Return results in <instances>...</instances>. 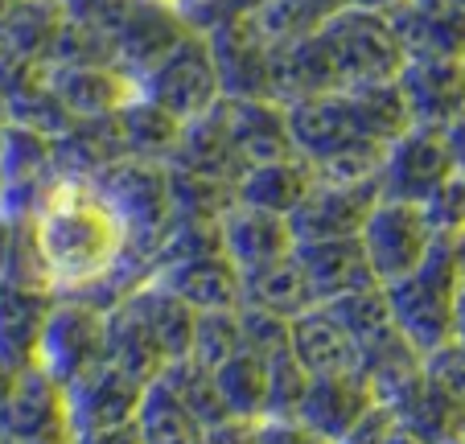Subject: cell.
I'll return each mask as SVG.
<instances>
[{
  "label": "cell",
  "instance_id": "cell-1",
  "mask_svg": "<svg viewBox=\"0 0 465 444\" xmlns=\"http://www.w3.org/2000/svg\"><path fill=\"white\" fill-rule=\"evenodd\" d=\"M29 235L45 284L58 296L87 292L128 260L124 218L99 193V185L79 173H58L29 214Z\"/></svg>",
  "mask_w": 465,
  "mask_h": 444
},
{
  "label": "cell",
  "instance_id": "cell-2",
  "mask_svg": "<svg viewBox=\"0 0 465 444\" xmlns=\"http://www.w3.org/2000/svg\"><path fill=\"white\" fill-rule=\"evenodd\" d=\"M461 280H465V271H461V260H457L453 239L437 235L429 255L408 276L383 284L391 321H395V330L412 341V350L429 354V350L445 346L453 338V309H457Z\"/></svg>",
  "mask_w": 465,
  "mask_h": 444
},
{
  "label": "cell",
  "instance_id": "cell-3",
  "mask_svg": "<svg viewBox=\"0 0 465 444\" xmlns=\"http://www.w3.org/2000/svg\"><path fill=\"white\" fill-rule=\"evenodd\" d=\"M313 45L322 54L334 91L391 83L404 66V50L395 37L391 13H367L342 5L334 17L313 29Z\"/></svg>",
  "mask_w": 465,
  "mask_h": 444
},
{
  "label": "cell",
  "instance_id": "cell-4",
  "mask_svg": "<svg viewBox=\"0 0 465 444\" xmlns=\"http://www.w3.org/2000/svg\"><path fill=\"white\" fill-rule=\"evenodd\" d=\"M91 182L99 185L115 214L128 227V255L144 263L153 276V260L165 239L169 222H173V198H169V169L165 161H144V157H120L104 165Z\"/></svg>",
  "mask_w": 465,
  "mask_h": 444
},
{
  "label": "cell",
  "instance_id": "cell-5",
  "mask_svg": "<svg viewBox=\"0 0 465 444\" xmlns=\"http://www.w3.org/2000/svg\"><path fill=\"white\" fill-rule=\"evenodd\" d=\"M144 99H153L157 107H165L173 120H193V115L211 112L223 99V83H219V66H214L211 42L203 34H185L157 66H149L136 79Z\"/></svg>",
  "mask_w": 465,
  "mask_h": 444
},
{
  "label": "cell",
  "instance_id": "cell-6",
  "mask_svg": "<svg viewBox=\"0 0 465 444\" xmlns=\"http://www.w3.org/2000/svg\"><path fill=\"white\" fill-rule=\"evenodd\" d=\"M107 358L104 309L87 305L79 296H54V309L42 325L37 341V366L58 387H71L87 370H95Z\"/></svg>",
  "mask_w": 465,
  "mask_h": 444
},
{
  "label": "cell",
  "instance_id": "cell-7",
  "mask_svg": "<svg viewBox=\"0 0 465 444\" xmlns=\"http://www.w3.org/2000/svg\"><path fill=\"white\" fill-rule=\"evenodd\" d=\"M371 387H375V403H383L400 419V428H408L420 444H440L465 432V403L432 383L420 362L404 366Z\"/></svg>",
  "mask_w": 465,
  "mask_h": 444
},
{
  "label": "cell",
  "instance_id": "cell-8",
  "mask_svg": "<svg viewBox=\"0 0 465 444\" xmlns=\"http://www.w3.org/2000/svg\"><path fill=\"white\" fill-rule=\"evenodd\" d=\"M359 243L367 252L375 280L391 284V280L408 276L429 255V247L437 243V231L429 227V218H424V210L416 202L379 198L359 231Z\"/></svg>",
  "mask_w": 465,
  "mask_h": 444
},
{
  "label": "cell",
  "instance_id": "cell-9",
  "mask_svg": "<svg viewBox=\"0 0 465 444\" xmlns=\"http://www.w3.org/2000/svg\"><path fill=\"white\" fill-rule=\"evenodd\" d=\"M453 173V153H449L445 128L429 123H408L391 144L383 148L379 165V193L395 202H416L420 206L445 177Z\"/></svg>",
  "mask_w": 465,
  "mask_h": 444
},
{
  "label": "cell",
  "instance_id": "cell-10",
  "mask_svg": "<svg viewBox=\"0 0 465 444\" xmlns=\"http://www.w3.org/2000/svg\"><path fill=\"white\" fill-rule=\"evenodd\" d=\"M54 136H42L21 123H0V214L29 218L37 202L58 182Z\"/></svg>",
  "mask_w": 465,
  "mask_h": 444
},
{
  "label": "cell",
  "instance_id": "cell-11",
  "mask_svg": "<svg viewBox=\"0 0 465 444\" xmlns=\"http://www.w3.org/2000/svg\"><path fill=\"white\" fill-rule=\"evenodd\" d=\"M379 198H383L379 193V177L375 182H317L313 177L305 198L289 210V231L297 243L359 235Z\"/></svg>",
  "mask_w": 465,
  "mask_h": 444
},
{
  "label": "cell",
  "instance_id": "cell-12",
  "mask_svg": "<svg viewBox=\"0 0 465 444\" xmlns=\"http://www.w3.org/2000/svg\"><path fill=\"white\" fill-rule=\"evenodd\" d=\"M141 379H132L128 370H120L115 362H99L95 370H87L83 379H74L66 391V424H71V436L79 432H95V428H115L128 424L141 408L144 395Z\"/></svg>",
  "mask_w": 465,
  "mask_h": 444
},
{
  "label": "cell",
  "instance_id": "cell-13",
  "mask_svg": "<svg viewBox=\"0 0 465 444\" xmlns=\"http://www.w3.org/2000/svg\"><path fill=\"white\" fill-rule=\"evenodd\" d=\"M395 87L412 123L449 128L465 115V58H404Z\"/></svg>",
  "mask_w": 465,
  "mask_h": 444
},
{
  "label": "cell",
  "instance_id": "cell-14",
  "mask_svg": "<svg viewBox=\"0 0 465 444\" xmlns=\"http://www.w3.org/2000/svg\"><path fill=\"white\" fill-rule=\"evenodd\" d=\"M203 37L211 42L223 95L272 99V45L255 34L252 21L247 17L223 21V25H214L211 34H203Z\"/></svg>",
  "mask_w": 465,
  "mask_h": 444
},
{
  "label": "cell",
  "instance_id": "cell-15",
  "mask_svg": "<svg viewBox=\"0 0 465 444\" xmlns=\"http://www.w3.org/2000/svg\"><path fill=\"white\" fill-rule=\"evenodd\" d=\"M0 432L9 440L71 432V424H66V391L37 362L9 375V387L0 395Z\"/></svg>",
  "mask_w": 465,
  "mask_h": 444
},
{
  "label": "cell",
  "instance_id": "cell-16",
  "mask_svg": "<svg viewBox=\"0 0 465 444\" xmlns=\"http://www.w3.org/2000/svg\"><path fill=\"white\" fill-rule=\"evenodd\" d=\"M185 34H190V25L182 21L173 0H132L128 17L112 34L115 66H124L132 79H141L144 70L157 66Z\"/></svg>",
  "mask_w": 465,
  "mask_h": 444
},
{
  "label": "cell",
  "instance_id": "cell-17",
  "mask_svg": "<svg viewBox=\"0 0 465 444\" xmlns=\"http://www.w3.org/2000/svg\"><path fill=\"white\" fill-rule=\"evenodd\" d=\"M45 83L62 107L74 120H95V115H115L141 95L136 79L115 62H91V66H45Z\"/></svg>",
  "mask_w": 465,
  "mask_h": 444
},
{
  "label": "cell",
  "instance_id": "cell-18",
  "mask_svg": "<svg viewBox=\"0 0 465 444\" xmlns=\"http://www.w3.org/2000/svg\"><path fill=\"white\" fill-rule=\"evenodd\" d=\"M219 247L239 271H252V268H263V263L289 255L297 247V239H292L284 214L231 202L219 214Z\"/></svg>",
  "mask_w": 465,
  "mask_h": 444
},
{
  "label": "cell",
  "instance_id": "cell-19",
  "mask_svg": "<svg viewBox=\"0 0 465 444\" xmlns=\"http://www.w3.org/2000/svg\"><path fill=\"white\" fill-rule=\"evenodd\" d=\"M301 271H305V284L313 292V305H325L334 296L359 292V288L379 284L375 271L367 263V252H362L359 235L346 239H313V243H297L292 247Z\"/></svg>",
  "mask_w": 465,
  "mask_h": 444
},
{
  "label": "cell",
  "instance_id": "cell-20",
  "mask_svg": "<svg viewBox=\"0 0 465 444\" xmlns=\"http://www.w3.org/2000/svg\"><path fill=\"white\" fill-rule=\"evenodd\" d=\"M367 408H375V387L362 370H342V375H309L305 400L297 408V419L317 428L330 440H342Z\"/></svg>",
  "mask_w": 465,
  "mask_h": 444
},
{
  "label": "cell",
  "instance_id": "cell-21",
  "mask_svg": "<svg viewBox=\"0 0 465 444\" xmlns=\"http://www.w3.org/2000/svg\"><path fill=\"white\" fill-rule=\"evenodd\" d=\"M153 280L165 284L173 296H182L193 313L206 309H239V268L219 252L185 255V260H169L153 268Z\"/></svg>",
  "mask_w": 465,
  "mask_h": 444
},
{
  "label": "cell",
  "instance_id": "cell-22",
  "mask_svg": "<svg viewBox=\"0 0 465 444\" xmlns=\"http://www.w3.org/2000/svg\"><path fill=\"white\" fill-rule=\"evenodd\" d=\"M54 296L58 292L42 284H0V370L17 375L37 362V341Z\"/></svg>",
  "mask_w": 465,
  "mask_h": 444
},
{
  "label": "cell",
  "instance_id": "cell-23",
  "mask_svg": "<svg viewBox=\"0 0 465 444\" xmlns=\"http://www.w3.org/2000/svg\"><path fill=\"white\" fill-rule=\"evenodd\" d=\"M223 120H227L231 144H235L243 169L263 165V161L292 157L284 104H276V99H231V95H223Z\"/></svg>",
  "mask_w": 465,
  "mask_h": 444
},
{
  "label": "cell",
  "instance_id": "cell-24",
  "mask_svg": "<svg viewBox=\"0 0 465 444\" xmlns=\"http://www.w3.org/2000/svg\"><path fill=\"white\" fill-rule=\"evenodd\" d=\"M289 350L309 375H342V370H359V346L351 333L334 321V313L325 305L301 309L289 321Z\"/></svg>",
  "mask_w": 465,
  "mask_h": 444
},
{
  "label": "cell",
  "instance_id": "cell-25",
  "mask_svg": "<svg viewBox=\"0 0 465 444\" xmlns=\"http://www.w3.org/2000/svg\"><path fill=\"white\" fill-rule=\"evenodd\" d=\"M132 305V313L141 317V325L149 330V338L157 341L161 358L169 362H177V358L190 354V338H193V309L185 305L182 296H173L165 284H157V280H141V284L132 288L128 296H124Z\"/></svg>",
  "mask_w": 465,
  "mask_h": 444
},
{
  "label": "cell",
  "instance_id": "cell-26",
  "mask_svg": "<svg viewBox=\"0 0 465 444\" xmlns=\"http://www.w3.org/2000/svg\"><path fill=\"white\" fill-rule=\"evenodd\" d=\"M404 58H465V13L461 9H404L391 13Z\"/></svg>",
  "mask_w": 465,
  "mask_h": 444
},
{
  "label": "cell",
  "instance_id": "cell-27",
  "mask_svg": "<svg viewBox=\"0 0 465 444\" xmlns=\"http://www.w3.org/2000/svg\"><path fill=\"white\" fill-rule=\"evenodd\" d=\"M309 185H313V169H309V161H301L292 153V157H281V161L247 165L235 182V202L289 218V210L305 198Z\"/></svg>",
  "mask_w": 465,
  "mask_h": 444
},
{
  "label": "cell",
  "instance_id": "cell-28",
  "mask_svg": "<svg viewBox=\"0 0 465 444\" xmlns=\"http://www.w3.org/2000/svg\"><path fill=\"white\" fill-rule=\"evenodd\" d=\"M239 305L252 309H268V313L281 317H297L301 309L313 305V292L305 284V271H301L297 255H281V260L263 263V268L239 271Z\"/></svg>",
  "mask_w": 465,
  "mask_h": 444
},
{
  "label": "cell",
  "instance_id": "cell-29",
  "mask_svg": "<svg viewBox=\"0 0 465 444\" xmlns=\"http://www.w3.org/2000/svg\"><path fill=\"white\" fill-rule=\"evenodd\" d=\"M104 330H107V362H115L120 370H128L132 379L153 383V379L165 370V358H161L157 341L149 338V330L141 325V317L132 313L128 301H120V305L107 309Z\"/></svg>",
  "mask_w": 465,
  "mask_h": 444
},
{
  "label": "cell",
  "instance_id": "cell-30",
  "mask_svg": "<svg viewBox=\"0 0 465 444\" xmlns=\"http://www.w3.org/2000/svg\"><path fill=\"white\" fill-rule=\"evenodd\" d=\"M62 5L58 0H17V9L0 21V50L25 62L50 58V45L62 29Z\"/></svg>",
  "mask_w": 465,
  "mask_h": 444
},
{
  "label": "cell",
  "instance_id": "cell-31",
  "mask_svg": "<svg viewBox=\"0 0 465 444\" xmlns=\"http://www.w3.org/2000/svg\"><path fill=\"white\" fill-rule=\"evenodd\" d=\"M211 375L231 416H252V419L263 416V403H268V358L239 346L235 354H227L214 366Z\"/></svg>",
  "mask_w": 465,
  "mask_h": 444
},
{
  "label": "cell",
  "instance_id": "cell-32",
  "mask_svg": "<svg viewBox=\"0 0 465 444\" xmlns=\"http://www.w3.org/2000/svg\"><path fill=\"white\" fill-rule=\"evenodd\" d=\"M115 120H120V136H124L128 157L169 161V153H173V144H177V132H182V120H173L165 107L136 95L128 107L115 112Z\"/></svg>",
  "mask_w": 465,
  "mask_h": 444
},
{
  "label": "cell",
  "instance_id": "cell-33",
  "mask_svg": "<svg viewBox=\"0 0 465 444\" xmlns=\"http://www.w3.org/2000/svg\"><path fill=\"white\" fill-rule=\"evenodd\" d=\"M132 424L141 432V444H193V436H198V419L185 411V403L161 379L144 387Z\"/></svg>",
  "mask_w": 465,
  "mask_h": 444
},
{
  "label": "cell",
  "instance_id": "cell-34",
  "mask_svg": "<svg viewBox=\"0 0 465 444\" xmlns=\"http://www.w3.org/2000/svg\"><path fill=\"white\" fill-rule=\"evenodd\" d=\"M325 309L334 313V321L351 333V341L362 350H371L375 341L391 338L395 333V321H391V309H387V296H383V284H371V288H359V292H346V296H334L325 301Z\"/></svg>",
  "mask_w": 465,
  "mask_h": 444
},
{
  "label": "cell",
  "instance_id": "cell-35",
  "mask_svg": "<svg viewBox=\"0 0 465 444\" xmlns=\"http://www.w3.org/2000/svg\"><path fill=\"white\" fill-rule=\"evenodd\" d=\"M157 379L185 403V411L198 419V428L211 424V419L231 416L227 403H223V395H219V387H214V375L206 370V366L193 362V358H177V362H169Z\"/></svg>",
  "mask_w": 465,
  "mask_h": 444
},
{
  "label": "cell",
  "instance_id": "cell-36",
  "mask_svg": "<svg viewBox=\"0 0 465 444\" xmlns=\"http://www.w3.org/2000/svg\"><path fill=\"white\" fill-rule=\"evenodd\" d=\"M239 346H243V338H239V309H206V313L193 317V338H190V354L185 358L214 370Z\"/></svg>",
  "mask_w": 465,
  "mask_h": 444
},
{
  "label": "cell",
  "instance_id": "cell-37",
  "mask_svg": "<svg viewBox=\"0 0 465 444\" xmlns=\"http://www.w3.org/2000/svg\"><path fill=\"white\" fill-rule=\"evenodd\" d=\"M305 387H309V370L292 358V350L272 354L268 358V403H263V416H297Z\"/></svg>",
  "mask_w": 465,
  "mask_h": 444
},
{
  "label": "cell",
  "instance_id": "cell-38",
  "mask_svg": "<svg viewBox=\"0 0 465 444\" xmlns=\"http://www.w3.org/2000/svg\"><path fill=\"white\" fill-rule=\"evenodd\" d=\"M429 227L437 231L440 239H457L465 231V173L453 165V173L420 202Z\"/></svg>",
  "mask_w": 465,
  "mask_h": 444
},
{
  "label": "cell",
  "instance_id": "cell-39",
  "mask_svg": "<svg viewBox=\"0 0 465 444\" xmlns=\"http://www.w3.org/2000/svg\"><path fill=\"white\" fill-rule=\"evenodd\" d=\"M239 338L260 358H272V354H281V350H289V317L239 305Z\"/></svg>",
  "mask_w": 465,
  "mask_h": 444
},
{
  "label": "cell",
  "instance_id": "cell-40",
  "mask_svg": "<svg viewBox=\"0 0 465 444\" xmlns=\"http://www.w3.org/2000/svg\"><path fill=\"white\" fill-rule=\"evenodd\" d=\"M420 366L429 370V379L437 387H445L453 400L465 403V346L461 341L449 338L445 346L429 350V354H420Z\"/></svg>",
  "mask_w": 465,
  "mask_h": 444
},
{
  "label": "cell",
  "instance_id": "cell-41",
  "mask_svg": "<svg viewBox=\"0 0 465 444\" xmlns=\"http://www.w3.org/2000/svg\"><path fill=\"white\" fill-rule=\"evenodd\" d=\"M338 444H420V440H416L408 428H400V419H395L383 403H375Z\"/></svg>",
  "mask_w": 465,
  "mask_h": 444
},
{
  "label": "cell",
  "instance_id": "cell-42",
  "mask_svg": "<svg viewBox=\"0 0 465 444\" xmlns=\"http://www.w3.org/2000/svg\"><path fill=\"white\" fill-rule=\"evenodd\" d=\"M58 5L71 21L99 29V34H107V37L120 29V21L128 17V9H132V0H58Z\"/></svg>",
  "mask_w": 465,
  "mask_h": 444
},
{
  "label": "cell",
  "instance_id": "cell-43",
  "mask_svg": "<svg viewBox=\"0 0 465 444\" xmlns=\"http://www.w3.org/2000/svg\"><path fill=\"white\" fill-rule=\"evenodd\" d=\"M255 444H338L330 436H322L317 428H309L297 416H260L255 424Z\"/></svg>",
  "mask_w": 465,
  "mask_h": 444
},
{
  "label": "cell",
  "instance_id": "cell-44",
  "mask_svg": "<svg viewBox=\"0 0 465 444\" xmlns=\"http://www.w3.org/2000/svg\"><path fill=\"white\" fill-rule=\"evenodd\" d=\"M255 424H260V419H252V416L211 419V424L198 428L193 444H255Z\"/></svg>",
  "mask_w": 465,
  "mask_h": 444
},
{
  "label": "cell",
  "instance_id": "cell-45",
  "mask_svg": "<svg viewBox=\"0 0 465 444\" xmlns=\"http://www.w3.org/2000/svg\"><path fill=\"white\" fill-rule=\"evenodd\" d=\"M71 444H141L136 424H115V428H95V432H79Z\"/></svg>",
  "mask_w": 465,
  "mask_h": 444
},
{
  "label": "cell",
  "instance_id": "cell-46",
  "mask_svg": "<svg viewBox=\"0 0 465 444\" xmlns=\"http://www.w3.org/2000/svg\"><path fill=\"white\" fill-rule=\"evenodd\" d=\"M445 136H449V153H453V165L465 173V115H461V120L449 123Z\"/></svg>",
  "mask_w": 465,
  "mask_h": 444
},
{
  "label": "cell",
  "instance_id": "cell-47",
  "mask_svg": "<svg viewBox=\"0 0 465 444\" xmlns=\"http://www.w3.org/2000/svg\"><path fill=\"white\" fill-rule=\"evenodd\" d=\"M351 9H367V13H395V9H404L408 0H346Z\"/></svg>",
  "mask_w": 465,
  "mask_h": 444
},
{
  "label": "cell",
  "instance_id": "cell-48",
  "mask_svg": "<svg viewBox=\"0 0 465 444\" xmlns=\"http://www.w3.org/2000/svg\"><path fill=\"white\" fill-rule=\"evenodd\" d=\"M453 341L465 346V280H461V292H457V309H453Z\"/></svg>",
  "mask_w": 465,
  "mask_h": 444
},
{
  "label": "cell",
  "instance_id": "cell-49",
  "mask_svg": "<svg viewBox=\"0 0 465 444\" xmlns=\"http://www.w3.org/2000/svg\"><path fill=\"white\" fill-rule=\"evenodd\" d=\"M74 436L62 432V436H34V440H9V444H71Z\"/></svg>",
  "mask_w": 465,
  "mask_h": 444
},
{
  "label": "cell",
  "instance_id": "cell-50",
  "mask_svg": "<svg viewBox=\"0 0 465 444\" xmlns=\"http://www.w3.org/2000/svg\"><path fill=\"white\" fill-rule=\"evenodd\" d=\"M416 9H457V0H408Z\"/></svg>",
  "mask_w": 465,
  "mask_h": 444
},
{
  "label": "cell",
  "instance_id": "cell-51",
  "mask_svg": "<svg viewBox=\"0 0 465 444\" xmlns=\"http://www.w3.org/2000/svg\"><path fill=\"white\" fill-rule=\"evenodd\" d=\"M453 247H457V260H461V271H465V231L453 239Z\"/></svg>",
  "mask_w": 465,
  "mask_h": 444
},
{
  "label": "cell",
  "instance_id": "cell-52",
  "mask_svg": "<svg viewBox=\"0 0 465 444\" xmlns=\"http://www.w3.org/2000/svg\"><path fill=\"white\" fill-rule=\"evenodd\" d=\"M13 9H17V0H0V21L9 17V13H13Z\"/></svg>",
  "mask_w": 465,
  "mask_h": 444
},
{
  "label": "cell",
  "instance_id": "cell-53",
  "mask_svg": "<svg viewBox=\"0 0 465 444\" xmlns=\"http://www.w3.org/2000/svg\"><path fill=\"white\" fill-rule=\"evenodd\" d=\"M440 444H465V432L461 436H449V440H440Z\"/></svg>",
  "mask_w": 465,
  "mask_h": 444
},
{
  "label": "cell",
  "instance_id": "cell-54",
  "mask_svg": "<svg viewBox=\"0 0 465 444\" xmlns=\"http://www.w3.org/2000/svg\"><path fill=\"white\" fill-rule=\"evenodd\" d=\"M0 444H9V436H5V432H0Z\"/></svg>",
  "mask_w": 465,
  "mask_h": 444
},
{
  "label": "cell",
  "instance_id": "cell-55",
  "mask_svg": "<svg viewBox=\"0 0 465 444\" xmlns=\"http://www.w3.org/2000/svg\"><path fill=\"white\" fill-rule=\"evenodd\" d=\"M457 9H461V13H465V0H457Z\"/></svg>",
  "mask_w": 465,
  "mask_h": 444
}]
</instances>
